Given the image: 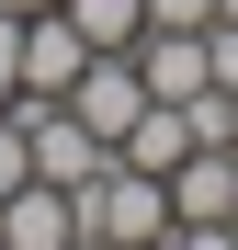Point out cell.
I'll use <instances>...</instances> for the list:
<instances>
[{
  "mask_svg": "<svg viewBox=\"0 0 238 250\" xmlns=\"http://www.w3.org/2000/svg\"><path fill=\"white\" fill-rule=\"evenodd\" d=\"M79 205V239H113V250H136V239H170V182L136 171V159H113V171L91 193H68Z\"/></svg>",
  "mask_w": 238,
  "mask_h": 250,
  "instance_id": "cell-1",
  "label": "cell"
},
{
  "mask_svg": "<svg viewBox=\"0 0 238 250\" xmlns=\"http://www.w3.org/2000/svg\"><path fill=\"white\" fill-rule=\"evenodd\" d=\"M23 114V148H34V182H57V193H91L113 171V137H91L68 103H12Z\"/></svg>",
  "mask_w": 238,
  "mask_h": 250,
  "instance_id": "cell-2",
  "label": "cell"
},
{
  "mask_svg": "<svg viewBox=\"0 0 238 250\" xmlns=\"http://www.w3.org/2000/svg\"><path fill=\"white\" fill-rule=\"evenodd\" d=\"M91 68V46H79V23L57 12H23V103H68V80Z\"/></svg>",
  "mask_w": 238,
  "mask_h": 250,
  "instance_id": "cell-3",
  "label": "cell"
},
{
  "mask_svg": "<svg viewBox=\"0 0 238 250\" xmlns=\"http://www.w3.org/2000/svg\"><path fill=\"white\" fill-rule=\"evenodd\" d=\"M125 57H136V80H147V103H193V91H216V68H204V34H182V23H147Z\"/></svg>",
  "mask_w": 238,
  "mask_h": 250,
  "instance_id": "cell-4",
  "label": "cell"
},
{
  "mask_svg": "<svg viewBox=\"0 0 238 250\" xmlns=\"http://www.w3.org/2000/svg\"><path fill=\"white\" fill-rule=\"evenodd\" d=\"M68 114L91 125V137H125V125L147 114V80H136V57H102V46H91V68L68 80Z\"/></svg>",
  "mask_w": 238,
  "mask_h": 250,
  "instance_id": "cell-5",
  "label": "cell"
},
{
  "mask_svg": "<svg viewBox=\"0 0 238 250\" xmlns=\"http://www.w3.org/2000/svg\"><path fill=\"white\" fill-rule=\"evenodd\" d=\"M227 205H238V148H193L170 171V228H227Z\"/></svg>",
  "mask_w": 238,
  "mask_h": 250,
  "instance_id": "cell-6",
  "label": "cell"
},
{
  "mask_svg": "<svg viewBox=\"0 0 238 250\" xmlns=\"http://www.w3.org/2000/svg\"><path fill=\"white\" fill-rule=\"evenodd\" d=\"M68 239H79V205L57 182H23L12 205H0V250H68Z\"/></svg>",
  "mask_w": 238,
  "mask_h": 250,
  "instance_id": "cell-7",
  "label": "cell"
},
{
  "mask_svg": "<svg viewBox=\"0 0 238 250\" xmlns=\"http://www.w3.org/2000/svg\"><path fill=\"white\" fill-rule=\"evenodd\" d=\"M113 159H136V171H159V182H170L182 159H193V114H182V103H147L125 137H113Z\"/></svg>",
  "mask_w": 238,
  "mask_h": 250,
  "instance_id": "cell-8",
  "label": "cell"
},
{
  "mask_svg": "<svg viewBox=\"0 0 238 250\" xmlns=\"http://www.w3.org/2000/svg\"><path fill=\"white\" fill-rule=\"evenodd\" d=\"M57 12L79 23V46H102V57H125L147 34V0H57Z\"/></svg>",
  "mask_w": 238,
  "mask_h": 250,
  "instance_id": "cell-9",
  "label": "cell"
},
{
  "mask_svg": "<svg viewBox=\"0 0 238 250\" xmlns=\"http://www.w3.org/2000/svg\"><path fill=\"white\" fill-rule=\"evenodd\" d=\"M34 182V148H23V114H0V205Z\"/></svg>",
  "mask_w": 238,
  "mask_h": 250,
  "instance_id": "cell-10",
  "label": "cell"
},
{
  "mask_svg": "<svg viewBox=\"0 0 238 250\" xmlns=\"http://www.w3.org/2000/svg\"><path fill=\"white\" fill-rule=\"evenodd\" d=\"M23 103V12H0V114Z\"/></svg>",
  "mask_w": 238,
  "mask_h": 250,
  "instance_id": "cell-11",
  "label": "cell"
},
{
  "mask_svg": "<svg viewBox=\"0 0 238 250\" xmlns=\"http://www.w3.org/2000/svg\"><path fill=\"white\" fill-rule=\"evenodd\" d=\"M216 12H227V0H147V23H182V34H204Z\"/></svg>",
  "mask_w": 238,
  "mask_h": 250,
  "instance_id": "cell-12",
  "label": "cell"
},
{
  "mask_svg": "<svg viewBox=\"0 0 238 250\" xmlns=\"http://www.w3.org/2000/svg\"><path fill=\"white\" fill-rule=\"evenodd\" d=\"M0 12H46V0H0Z\"/></svg>",
  "mask_w": 238,
  "mask_h": 250,
  "instance_id": "cell-13",
  "label": "cell"
},
{
  "mask_svg": "<svg viewBox=\"0 0 238 250\" xmlns=\"http://www.w3.org/2000/svg\"><path fill=\"white\" fill-rule=\"evenodd\" d=\"M136 250H182V239H136Z\"/></svg>",
  "mask_w": 238,
  "mask_h": 250,
  "instance_id": "cell-14",
  "label": "cell"
},
{
  "mask_svg": "<svg viewBox=\"0 0 238 250\" xmlns=\"http://www.w3.org/2000/svg\"><path fill=\"white\" fill-rule=\"evenodd\" d=\"M227 137H238V91H227Z\"/></svg>",
  "mask_w": 238,
  "mask_h": 250,
  "instance_id": "cell-15",
  "label": "cell"
},
{
  "mask_svg": "<svg viewBox=\"0 0 238 250\" xmlns=\"http://www.w3.org/2000/svg\"><path fill=\"white\" fill-rule=\"evenodd\" d=\"M227 23H238V0H227Z\"/></svg>",
  "mask_w": 238,
  "mask_h": 250,
  "instance_id": "cell-16",
  "label": "cell"
}]
</instances>
